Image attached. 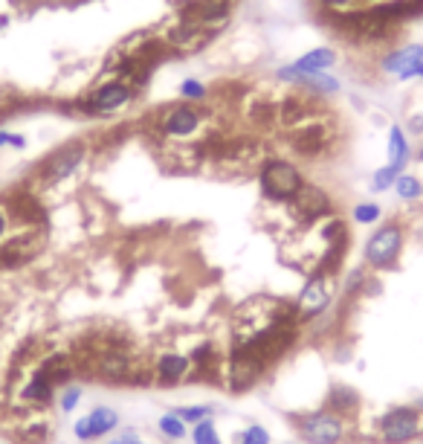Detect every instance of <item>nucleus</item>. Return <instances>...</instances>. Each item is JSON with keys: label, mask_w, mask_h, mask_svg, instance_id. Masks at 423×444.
Listing matches in <instances>:
<instances>
[{"label": "nucleus", "mask_w": 423, "mask_h": 444, "mask_svg": "<svg viewBox=\"0 0 423 444\" xmlns=\"http://www.w3.org/2000/svg\"><path fill=\"white\" fill-rule=\"evenodd\" d=\"M296 151L299 154H307V157H313V154H319L325 145H328V131H325L322 122H313V125H302L296 131Z\"/></svg>", "instance_id": "obj_15"}, {"label": "nucleus", "mask_w": 423, "mask_h": 444, "mask_svg": "<svg viewBox=\"0 0 423 444\" xmlns=\"http://www.w3.org/2000/svg\"><path fill=\"white\" fill-rule=\"evenodd\" d=\"M212 32H215V29H209V27H203L198 21H186V24L171 29L168 44L183 50V52H198V50H203L212 41Z\"/></svg>", "instance_id": "obj_8"}, {"label": "nucleus", "mask_w": 423, "mask_h": 444, "mask_svg": "<svg viewBox=\"0 0 423 444\" xmlns=\"http://www.w3.org/2000/svg\"><path fill=\"white\" fill-rule=\"evenodd\" d=\"M423 64V47H406V50H397L392 52L386 62H383V67H386L389 73H394L397 79H412V76H417V67Z\"/></svg>", "instance_id": "obj_13"}, {"label": "nucleus", "mask_w": 423, "mask_h": 444, "mask_svg": "<svg viewBox=\"0 0 423 444\" xmlns=\"http://www.w3.org/2000/svg\"><path fill=\"white\" fill-rule=\"evenodd\" d=\"M75 436H79L82 441H90V438H93V436H90V424H87V418L75 421Z\"/></svg>", "instance_id": "obj_34"}, {"label": "nucleus", "mask_w": 423, "mask_h": 444, "mask_svg": "<svg viewBox=\"0 0 423 444\" xmlns=\"http://www.w3.org/2000/svg\"><path fill=\"white\" fill-rule=\"evenodd\" d=\"M160 430H163L168 438H183V436H186V424H183L177 415H163V418H160Z\"/></svg>", "instance_id": "obj_26"}, {"label": "nucleus", "mask_w": 423, "mask_h": 444, "mask_svg": "<svg viewBox=\"0 0 423 444\" xmlns=\"http://www.w3.org/2000/svg\"><path fill=\"white\" fill-rule=\"evenodd\" d=\"M198 125H200V117L188 105L171 108V110H165V117H163V131L171 134V137H188V134L198 131Z\"/></svg>", "instance_id": "obj_12"}, {"label": "nucleus", "mask_w": 423, "mask_h": 444, "mask_svg": "<svg viewBox=\"0 0 423 444\" xmlns=\"http://www.w3.org/2000/svg\"><path fill=\"white\" fill-rule=\"evenodd\" d=\"M87 424H90V436L99 438V436H105V433H110L113 427H117L119 415L113 413L110 407H96V410L87 415Z\"/></svg>", "instance_id": "obj_19"}, {"label": "nucleus", "mask_w": 423, "mask_h": 444, "mask_svg": "<svg viewBox=\"0 0 423 444\" xmlns=\"http://www.w3.org/2000/svg\"><path fill=\"white\" fill-rule=\"evenodd\" d=\"M394 189H397V195H400L403 201H415V198H420V192H423L420 180L412 178V175H397Z\"/></svg>", "instance_id": "obj_22"}, {"label": "nucleus", "mask_w": 423, "mask_h": 444, "mask_svg": "<svg viewBox=\"0 0 423 444\" xmlns=\"http://www.w3.org/2000/svg\"><path fill=\"white\" fill-rule=\"evenodd\" d=\"M417 76H423V64H420V67H417Z\"/></svg>", "instance_id": "obj_41"}, {"label": "nucleus", "mask_w": 423, "mask_h": 444, "mask_svg": "<svg viewBox=\"0 0 423 444\" xmlns=\"http://www.w3.org/2000/svg\"><path fill=\"white\" fill-rule=\"evenodd\" d=\"M188 366H191V360L183 357V355H165V357L157 363V375H160V380H165V383H175V380H180V378L188 372Z\"/></svg>", "instance_id": "obj_18"}, {"label": "nucleus", "mask_w": 423, "mask_h": 444, "mask_svg": "<svg viewBox=\"0 0 423 444\" xmlns=\"http://www.w3.org/2000/svg\"><path fill=\"white\" fill-rule=\"evenodd\" d=\"M125 444H142L137 436H125Z\"/></svg>", "instance_id": "obj_38"}, {"label": "nucleus", "mask_w": 423, "mask_h": 444, "mask_svg": "<svg viewBox=\"0 0 423 444\" xmlns=\"http://www.w3.org/2000/svg\"><path fill=\"white\" fill-rule=\"evenodd\" d=\"M328 299H331V282L319 273V276H311V282L304 285L299 305H302L304 314H316V311H322V308L328 305Z\"/></svg>", "instance_id": "obj_14"}, {"label": "nucleus", "mask_w": 423, "mask_h": 444, "mask_svg": "<svg viewBox=\"0 0 423 444\" xmlns=\"http://www.w3.org/2000/svg\"><path fill=\"white\" fill-rule=\"evenodd\" d=\"M380 430H383V441L386 444H406L420 430V415H417V410H409V407L392 410L389 415H383Z\"/></svg>", "instance_id": "obj_3"}, {"label": "nucleus", "mask_w": 423, "mask_h": 444, "mask_svg": "<svg viewBox=\"0 0 423 444\" xmlns=\"http://www.w3.org/2000/svg\"><path fill=\"white\" fill-rule=\"evenodd\" d=\"M229 9H232V6H229V0H203V3L195 6V12L188 15V21H198L203 27H209V29H215L229 17Z\"/></svg>", "instance_id": "obj_16"}, {"label": "nucleus", "mask_w": 423, "mask_h": 444, "mask_svg": "<svg viewBox=\"0 0 423 444\" xmlns=\"http://www.w3.org/2000/svg\"><path fill=\"white\" fill-rule=\"evenodd\" d=\"M79 401H82V389L79 386H70V389H64V395H61V410L73 413L75 407H79Z\"/></svg>", "instance_id": "obj_30"}, {"label": "nucleus", "mask_w": 423, "mask_h": 444, "mask_svg": "<svg viewBox=\"0 0 423 444\" xmlns=\"http://www.w3.org/2000/svg\"><path fill=\"white\" fill-rule=\"evenodd\" d=\"M180 93L186 96V99H203L206 87H203L200 82H183V85H180Z\"/></svg>", "instance_id": "obj_32"}, {"label": "nucleus", "mask_w": 423, "mask_h": 444, "mask_svg": "<svg viewBox=\"0 0 423 444\" xmlns=\"http://www.w3.org/2000/svg\"><path fill=\"white\" fill-rule=\"evenodd\" d=\"M3 233H6V215L0 212V236H3Z\"/></svg>", "instance_id": "obj_37"}, {"label": "nucleus", "mask_w": 423, "mask_h": 444, "mask_svg": "<svg viewBox=\"0 0 423 444\" xmlns=\"http://www.w3.org/2000/svg\"><path fill=\"white\" fill-rule=\"evenodd\" d=\"M380 218V206L377 203H359L354 209V221L357 224H374Z\"/></svg>", "instance_id": "obj_28"}, {"label": "nucleus", "mask_w": 423, "mask_h": 444, "mask_svg": "<svg viewBox=\"0 0 423 444\" xmlns=\"http://www.w3.org/2000/svg\"><path fill=\"white\" fill-rule=\"evenodd\" d=\"M400 244H403L400 227H394V224L380 227L369 238V244H365V262L374 264V267H389L400 253Z\"/></svg>", "instance_id": "obj_2"}, {"label": "nucleus", "mask_w": 423, "mask_h": 444, "mask_svg": "<svg viewBox=\"0 0 423 444\" xmlns=\"http://www.w3.org/2000/svg\"><path fill=\"white\" fill-rule=\"evenodd\" d=\"M82 160H84V145H82V143H70V145H64V148H59V151H52L50 157L44 160L41 178H44L47 183H59V180L70 178L73 171L79 169Z\"/></svg>", "instance_id": "obj_4"}, {"label": "nucleus", "mask_w": 423, "mask_h": 444, "mask_svg": "<svg viewBox=\"0 0 423 444\" xmlns=\"http://www.w3.org/2000/svg\"><path fill=\"white\" fill-rule=\"evenodd\" d=\"M290 203H293V209L299 212L304 221L322 218V215H328V212H331V198L325 195L322 189L307 186V183H302V189L290 198Z\"/></svg>", "instance_id": "obj_7"}, {"label": "nucleus", "mask_w": 423, "mask_h": 444, "mask_svg": "<svg viewBox=\"0 0 423 444\" xmlns=\"http://www.w3.org/2000/svg\"><path fill=\"white\" fill-rule=\"evenodd\" d=\"M15 209H17V215H21V218H29V221H35V218H41V215H44L41 206H38L29 195L15 198Z\"/></svg>", "instance_id": "obj_24"}, {"label": "nucleus", "mask_w": 423, "mask_h": 444, "mask_svg": "<svg viewBox=\"0 0 423 444\" xmlns=\"http://www.w3.org/2000/svg\"><path fill=\"white\" fill-rule=\"evenodd\" d=\"M261 189H264V195L273 201H290L302 189V175L293 163L270 160L261 169Z\"/></svg>", "instance_id": "obj_1"}, {"label": "nucleus", "mask_w": 423, "mask_h": 444, "mask_svg": "<svg viewBox=\"0 0 423 444\" xmlns=\"http://www.w3.org/2000/svg\"><path fill=\"white\" fill-rule=\"evenodd\" d=\"M113 444H125V438H117V441H113Z\"/></svg>", "instance_id": "obj_40"}, {"label": "nucleus", "mask_w": 423, "mask_h": 444, "mask_svg": "<svg viewBox=\"0 0 423 444\" xmlns=\"http://www.w3.org/2000/svg\"><path fill=\"white\" fill-rule=\"evenodd\" d=\"M302 436L307 444H336L342 438V424L334 413H316L302 421Z\"/></svg>", "instance_id": "obj_5"}, {"label": "nucleus", "mask_w": 423, "mask_h": 444, "mask_svg": "<svg viewBox=\"0 0 423 444\" xmlns=\"http://www.w3.org/2000/svg\"><path fill=\"white\" fill-rule=\"evenodd\" d=\"M322 3H328V6H336V9H342V6L354 3V0H322Z\"/></svg>", "instance_id": "obj_35"}, {"label": "nucleus", "mask_w": 423, "mask_h": 444, "mask_svg": "<svg viewBox=\"0 0 423 444\" xmlns=\"http://www.w3.org/2000/svg\"><path fill=\"white\" fill-rule=\"evenodd\" d=\"M175 415L183 424H200V421H206V415H212V410L209 407H186V410H177Z\"/></svg>", "instance_id": "obj_27"}, {"label": "nucleus", "mask_w": 423, "mask_h": 444, "mask_svg": "<svg viewBox=\"0 0 423 444\" xmlns=\"http://www.w3.org/2000/svg\"><path fill=\"white\" fill-rule=\"evenodd\" d=\"M241 444H270V433H267L264 427H249L241 436Z\"/></svg>", "instance_id": "obj_29"}, {"label": "nucleus", "mask_w": 423, "mask_h": 444, "mask_svg": "<svg viewBox=\"0 0 423 444\" xmlns=\"http://www.w3.org/2000/svg\"><path fill=\"white\" fill-rule=\"evenodd\" d=\"M409 128H412V131H415V134H420V131H423V117H415V120H412V125H409Z\"/></svg>", "instance_id": "obj_36"}, {"label": "nucleus", "mask_w": 423, "mask_h": 444, "mask_svg": "<svg viewBox=\"0 0 423 444\" xmlns=\"http://www.w3.org/2000/svg\"><path fill=\"white\" fill-rule=\"evenodd\" d=\"M52 389H55V386L35 372V378L24 386V401H29V403H50L52 401Z\"/></svg>", "instance_id": "obj_21"}, {"label": "nucleus", "mask_w": 423, "mask_h": 444, "mask_svg": "<svg viewBox=\"0 0 423 444\" xmlns=\"http://www.w3.org/2000/svg\"><path fill=\"white\" fill-rule=\"evenodd\" d=\"M409 157V145H406V134H403L397 125L389 131V166H394L397 171L406 166Z\"/></svg>", "instance_id": "obj_20"}, {"label": "nucleus", "mask_w": 423, "mask_h": 444, "mask_svg": "<svg viewBox=\"0 0 423 444\" xmlns=\"http://www.w3.org/2000/svg\"><path fill=\"white\" fill-rule=\"evenodd\" d=\"M128 99H131L128 85H122V82H107V85H102L99 90H96V93L90 96L87 108H90V110H96V113H110V110L125 108V105H128Z\"/></svg>", "instance_id": "obj_10"}, {"label": "nucleus", "mask_w": 423, "mask_h": 444, "mask_svg": "<svg viewBox=\"0 0 423 444\" xmlns=\"http://www.w3.org/2000/svg\"><path fill=\"white\" fill-rule=\"evenodd\" d=\"M417 157H420V160H423V145H420V151H417Z\"/></svg>", "instance_id": "obj_39"}, {"label": "nucleus", "mask_w": 423, "mask_h": 444, "mask_svg": "<svg viewBox=\"0 0 423 444\" xmlns=\"http://www.w3.org/2000/svg\"><path fill=\"white\" fill-rule=\"evenodd\" d=\"M38 375L41 378H47L52 386H59V383H64L70 375H73V366H70V357L67 355H52L41 369H38Z\"/></svg>", "instance_id": "obj_17"}, {"label": "nucleus", "mask_w": 423, "mask_h": 444, "mask_svg": "<svg viewBox=\"0 0 423 444\" xmlns=\"http://www.w3.org/2000/svg\"><path fill=\"white\" fill-rule=\"evenodd\" d=\"M0 145H15V148H24V137H17V134H6V131H0Z\"/></svg>", "instance_id": "obj_33"}, {"label": "nucleus", "mask_w": 423, "mask_h": 444, "mask_svg": "<svg viewBox=\"0 0 423 444\" xmlns=\"http://www.w3.org/2000/svg\"><path fill=\"white\" fill-rule=\"evenodd\" d=\"M99 372L102 378H107V380H125V378H133V363H131V357H128V352L125 349H119V345H110V349L102 355V360H99Z\"/></svg>", "instance_id": "obj_11"}, {"label": "nucleus", "mask_w": 423, "mask_h": 444, "mask_svg": "<svg viewBox=\"0 0 423 444\" xmlns=\"http://www.w3.org/2000/svg\"><path fill=\"white\" fill-rule=\"evenodd\" d=\"M331 403H334V407H339V410H351L354 403H357V395L348 392V389H339V392L331 395Z\"/></svg>", "instance_id": "obj_31"}, {"label": "nucleus", "mask_w": 423, "mask_h": 444, "mask_svg": "<svg viewBox=\"0 0 423 444\" xmlns=\"http://www.w3.org/2000/svg\"><path fill=\"white\" fill-rule=\"evenodd\" d=\"M394 180H397V169H394V166H383V169H377L371 189H374V192H386L389 186H394Z\"/></svg>", "instance_id": "obj_25"}, {"label": "nucleus", "mask_w": 423, "mask_h": 444, "mask_svg": "<svg viewBox=\"0 0 423 444\" xmlns=\"http://www.w3.org/2000/svg\"><path fill=\"white\" fill-rule=\"evenodd\" d=\"M336 62V55H334V50H325V47H319V50H311V52H304L302 59L296 62V64H290V67H284L281 70V79H304V76H313V73H322V70H328L331 64Z\"/></svg>", "instance_id": "obj_9"}, {"label": "nucleus", "mask_w": 423, "mask_h": 444, "mask_svg": "<svg viewBox=\"0 0 423 444\" xmlns=\"http://www.w3.org/2000/svg\"><path fill=\"white\" fill-rule=\"evenodd\" d=\"M191 438H195V444H221L215 424H212L209 418L200 421V424H195V436H191Z\"/></svg>", "instance_id": "obj_23"}, {"label": "nucleus", "mask_w": 423, "mask_h": 444, "mask_svg": "<svg viewBox=\"0 0 423 444\" xmlns=\"http://www.w3.org/2000/svg\"><path fill=\"white\" fill-rule=\"evenodd\" d=\"M264 355H258L253 345H241V349L232 355V389H244V386H249L258 375H261V369H264Z\"/></svg>", "instance_id": "obj_6"}]
</instances>
